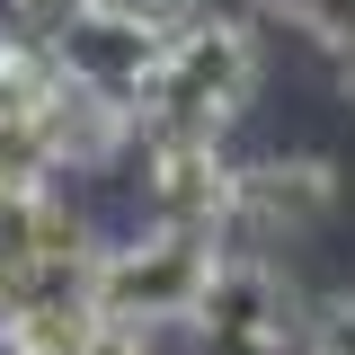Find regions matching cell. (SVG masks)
<instances>
[{
  "label": "cell",
  "mask_w": 355,
  "mask_h": 355,
  "mask_svg": "<svg viewBox=\"0 0 355 355\" xmlns=\"http://www.w3.org/2000/svg\"><path fill=\"white\" fill-rule=\"evenodd\" d=\"M258 89V44L240 18H187L160 53V89L142 107V125H169V133H222Z\"/></svg>",
  "instance_id": "cell-1"
},
{
  "label": "cell",
  "mask_w": 355,
  "mask_h": 355,
  "mask_svg": "<svg viewBox=\"0 0 355 355\" xmlns=\"http://www.w3.org/2000/svg\"><path fill=\"white\" fill-rule=\"evenodd\" d=\"M214 258H222V240L151 222V231H133V240H116V249H98L89 311H107V320H133V329L187 320V311H196V293H205V275H214Z\"/></svg>",
  "instance_id": "cell-2"
},
{
  "label": "cell",
  "mask_w": 355,
  "mask_h": 355,
  "mask_svg": "<svg viewBox=\"0 0 355 355\" xmlns=\"http://www.w3.org/2000/svg\"><path fill=\"white\" fill-rule=\"evenodd\" d=\"M187 338H196V355H293L302 347L293 284H284L258 249H231V258H214L205 293L187 311Z\"/></svg>",
  "instance_id": "cell-3"
},
{
  "label": "cell",
  "mask_w": 355,
  "mask_h": 355,
  "mask_svg": "<svg viewBox=\"0 0 355 355\" xmlns=\"http://www.w3.org/2000/svg\"><path fill=\"white\" fill-rule=\"evenodd\" d=\"M133 151H142V214L169 222V231H205L222 240L231 231V187L240 169L222 160V133H169V125H133Z\"/></svg>",
  "instance_id": "cell-4"
},
{
  "label": "cell",
  "mask_w": 355,
  "mask_h": 355,
  "mask_svg": "<svg viewBox=\"0 0 355 355\" xmlns=\"http://www.w3.org/2000/svg\"><path fill=\"white\" fill-rule=\"evenodd\" d=\"M160 53H169V36L125 27V18H107V9H80V18L53 36L62 80L89 89V98H107V107L133 116V125H142V107H151V89H160Z\"/></svg>",
  "instance_id": "cell-5"
},
{
  "label": "cell",
  "mask_w": 355,
  "mask_h": 355,
  "mask_svg": "<svg viewBox=\"0 0 355 355\" xmlns=\"http://www.w3.org/2000/svg\"><path fill=\"white\" fill-rule=\"evenodd\" d=\"M338 205V169L329 160H249L231 187V231H311Z\"/></svg>",
  "instance_id": "cell-6"
},
{
  "label": "cell",
  "mask_w": 355,
  "mask_h": 355,
  "mask_svg": "<svg viewBox=\"0 0 355 355\" xmlns=\"http://www.w3.org/2000/svg\"><path fill=\"white\" fill-rule=\"evenodd\" d=\"M27 116H36L53 169H98V160L133 151V116H116L107 98H89V89H71V80H53V98L27 107Z\"/></svg>",
  "instance_id": "cell-7"
},
{
  "label": "cell",
  "mask_w": 355,
  "mask_h": 355,
  "mask_svg": "<svg viewBox=\"0 0 355 355\" xmlns=\"http://www.w3.org/2000/svg\"><path fill=\"white\" fill-rule=\"evenodd\" d=\"M71 249H89V231H80V214H71L53 187L0 196V284L27 275V266H44V258H71Z\"/></svg>",
  "instance_id": "cell-8"
},
{
  "label": "cell",
  "mask_w": 355,
  "mask_h": 355,
  "mask_svg": "<svg viewBox=\"0 0 355 355\" xmlns=\"http://www.w3.org/2000/svg\"><path fill=\"white\" fill-rule=\"evenodd\" d=\"M62 80V62H53V36L36 27H18V18H0V107H44Z\"/></svg>",
  "instance_id": "cell-9"
},
{
  "label": "cell",
  "mask_w": 355,
  "mask_h": 355,
  "mask_svg": "<svg viewBox=\"0 0 355 355\" xmlns=\"http://www.w3.org/2000/svg\"><path fill=\"white\" fill-rule=\"evenodd\" d=\"M18 187H53V151L27 107H0V196H18Z\"/></svg>",
  "instance_id": "cell-10"
},
{
  "label": "cell",
  "mask_w": 355,
  "mask_h": 355,
  "mask_svg": "<svg viewBox=\"0 0 355 355\" xmlns=\"http://www.w3.org/2000/svg\"><path fill=\"white\" fill-rule=\"evenodd\" d=\"M258 18H275V27H293V36H311V44H338L355 36V0H249Z\"/></svg>",
  "instance_id": "cell-11"
},
{
  "label": "cell",
  "mask_w": 355,
  "mask_h": 355,
  "mask_svg": "<svg viewBox=\"0 0 355 355\" xmlns=\"http://www.w3.org/2000/svg\"><path fill=\"white\" fill-rule=\"evenodd\" d=\"M89 9L125 18V27H151V36H178L187 18H205V0H89Z\"/></svg>",
  "instance_id": "cell-12"
},
{
  "label": "cell",
  "mask_w": 355,
  "mask_h": 355,
  "mask_svg": "<svg viewBox=\"0 0 355 355\" xmlns=\"http://www.w3.org/2000/svg\"><path fill=\"white\" fill-rule=\"evenodd\" d=\"M80 355H151V329H133V320H89V338H80Z\"/></svg>",
  "instance_id": "cell-13"
},
{
  "label": "cell",
  "mask_w": 355,
  "mask_h": 355,
  "mask_svg": "<svg viewBox=\"0 0 355 355\" xmlns=\"http://www.w3.org/2000/svg\"><path fill=\"white\" fill-rule=\"evenodd\" d=\"M311 355H355V293H338L311 320Z\"/></svg>",
  "instance_id": "cell-14"
},
{
  "label": "cell",
  "mask_w": 355,
  "mask_h": 355,
  "mask_svg": "<svg viewBox=\"0 0 355 355\" xmlns=\"http://www.w3.org/2000/svg\"><path fill=\"white\" fill-rule=\"evenodd\" d=\"M80 9H89V0H9V18H18V27H36V36H62Z\"/></svg>",
  "instance_id": "cell-15"
},
{
  "label": "cell",
  "mask_w": 355,
  "mask_h": 355,
  "mask_svg": "<svg viewBox=\"0 0 355 355\" xmlns=\"http://www.w3.org/2000/svg\"><path fill=\"white\" fill-rule=\"evenodd\" d=\"M329 62H338V89H347V98H355V36L338 44V53H329Z\"/></svg>",
  "instance_id": "cell-16"
}]
</instances>
